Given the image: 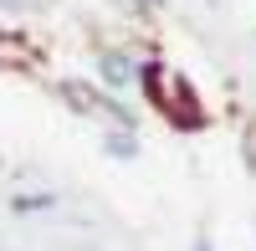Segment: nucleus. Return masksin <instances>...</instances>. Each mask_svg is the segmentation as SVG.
<instances>
[{"label":"nucleus","mask_w":256,"mask_h":251,"mask_svg":"<svg viewBox=\"0 0 256 251\" xmlns=\"http://www.w3.org/2000/svg\"><path fill=\"white\" fill-rule=\"evenodd\" d=\"M241 159H246V174L256 180V118L241 128Z\"/></svg>","instance_id":"nucleus-8"},{"label":"nucleus","mask_w":256,"mask_h":251,"mask_svg":"<svg viewBox=\"0 0 256 251\" xmlns=\"http://www.w3.org/2000/svg\"><path fill=\"white\" fill-rule=\"evenodd\" d=\"M41 10V0H0V16H31Z\"/></svg>","instance_id":"nucleus-9"},{"label":"nucleus","mask_w":256,"mask_h":251,"mask_svg":"<svg viewBox=\"0 0 256 251\" xmlns=\"http://www.w3.org/2000/svg\"><path fill=\"white\" fill-rule=\"evenodd\" d=\"M138 62H144V52L123 46V41H98L92 46V82L102 92L128 98V92H138Z\"/></svg>","instance_id":"nucleus-2"},{"label":"nucleus","mask_w":256,"mask_h":251,"mask_svg":"<svg viewBox=\"0 0 256 251\" xmlns=\"http://www.w3.org/2000/svg\"><path fill=\"white\" fill-rule=\"evenodd\" d=\"M41 46L26 36V26H0V67L6 72H36Z\"/></svg>","instance_id":"nucleus-4"},{"label":"nucleus","mask_w":256,"mask_h":251,"mask_svg":"<svg viewBox=\"0 0 256 251\" xmlns=\"http://www.w3.org/2000/svg\"><path fill=\"white\" fill-rule=\"evenodd\" d=\"M98 149H102V159H113V164H138L144 159V138L128 134V128H102Z\"/></svg>","instance_id":"nucleus-6"},{"label":"nucleus","mask_w":256,"mask_h":251,"mask_svg":"<svg viewBox=\"0 0 256 251\" xmlns=\"http://www.w3.org/2000/svg\"><path fill=\"white\" fill-rule=\"evenodd\" d=\"M52 210H62V190H10L6 195V216H16V220H36Z\"/></svg>","instance_id":"nucleus-5"},{"label":"nucleus","mask_w":256,"mask_h":251,"mask_svg":"<svg viewBox=\"0 0 256 251\" xmlns=\"http://www.w3.org/2000/svg\"><path fill=\"white\" fill-rule=\"evenodd\" d=\"M210 6H216V10H220V6H226V0H210Z\"/></svg>","instance_id":"nucleus-11"},{"label":"nucleus","mask_w":256,"mask_h":251,"mask_svg":"<svg viewBox=\"0 0 256 251\" xmlns=\"http://www.w3.org/2000/svg\"><path fill=\"white\" fill-rule=\"evenodd\" d=\"M46 92L67 108L72 118H88V123H98V102H102V88L92 77H52L46 82Z\"/></svg>","instance_id":"nucleus-3"},{"label":"nucleus","mask_w":256,"mask_h":251,"mask_svg":"<svg viewBox=\"0 0 256 251\" xmlns=\"http://www.w3.org/2000/svg\"><path fill=\"white\" fill-rule=\"evenodd\" d=\"M138 98H144L174 134H205V128H210V108H205L200 88H195L180 67H169L159 46H148L144 62H138Z\"/></svg>","instance_id":"nucleus-1"},{"label":"nucleus","mask_w":256,"mask_h":251,"mask_svg":"<svg viewBox=\"0 0 256 251\" xmlns=\"http://www.w3.org/2000/svg\"><path fill=\"white\" fill-rule=\"evenodd\" d=\"M113 6H118L128 20H138V26H154V20L169 10V0H113Z\"/></svg>","instance_id":"nucleus-7"},{"label":"nucleus","mask_w":256,"mask_h":251,"mask_svg":"<svg viewBox=\"0 0 256 251\" xmlns=\"http://www.w3.org/2000/svg\"><path fill=\"white\" fill-rule=\"evenodd\" d=\"M190 251H216V236H210V226H195V241H190Z\"/></svg>","instance_id":"nucleus-10"}]
</instances>
